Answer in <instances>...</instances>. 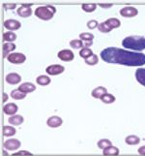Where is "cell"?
Listing matches in <instances>:
<instances>
[{
	"mask_svg": "<svg viewBox=\"0 0 145 156\" xmlns=\"http://www.w3.org/2000/svg\"><path fill=\"white\" fill-rule=\"evenodd\" d=\"M100 55L105 62L109 64H118L130 67L142 66L145 64L144 53L123 50L115 47L106 48L101 51Z\"/></svg>",
	"mask_w": 145,
	"mask_h": 156,
	"instance_id": "6da1fadb",
	"label": "cell"
},
{
	"mask_svg": "<svg viewBox=\"0 0 145 156\" xmlns=\"http://www.w3.org/2000/svg\"><path fill=\"white\" fill-rule=\"evenodd\" d=\"M122 46L129 50H133L135 51H141L145 50V37L133 35L128 36L122 41Z\"/></svg>",
	"mask_w": 145,
	"mask_h": 156,
	"instance_id": "7a4b0ae2",
	"label": "cell"
},
{
	"mask_svg": "<svg viewBox=\"0 0 145 156\" xmlns=\"http://www.w3.org/2000/svg\"><path fill=\"white\" fill-rule=\"evenodd\" d=\"M56 13L55 7L47 5V6H40L35 10V16L43 20H50L53 18Z\"/></svg>",
	"mask_w": 145,
	"mask_h": 156,
	"instance_id": "3957f363",
	"label": "cell"
},
{
	"mask_svg": "<svg viewBox=\"0 0 145 156\" xmlns=\"http://www.w3.org/2000/svg\"><path fill=\"white\" fill-rule=\"evenodd\" d=\"M7 60L13 64H22L26 60V56L20 52H13L7 56Z\"/></svg>",
	"mask_w": 145,
	"mask_h": 156,
	"instance_id": "277c9868",
	"label": "cell"
},
{
	"mask_svg": "<svg viewBox=\"0 0 145 156\" xmlns=\"http://www.w3.org/2000/svg\"><path fill=\"white\" fill-rule=\"evenodd\" d=\"M64 71H65V67L62 65H58V64L50 65L46 69V72L50 76H57V75L62 74Z\"/></svg>",
	"mask_w": 145,
	"mask_h": 156,
	"instance_id": "5b68a950",
	"label": "cell"
},
{
	"mask_svg": "<svg viewBox=\"0 0 145 156\" xmlns=\"http://www.w3.org/2000/svg\"><path fill=\"white\" fill-rule=\"evenodd\" d=\"M119 13L122 17H124V18H133V17H136V16H137L138 11L136 8L133 6H127L121 9Z\"/></svg>",
	"mask_w": 145,
	"mask_h": 156,
	"instance_id": "8992f818",
	"label": "cell"
},
{
	"mask_svg": "<svg viewBox=\"0 0 145 156\" xmlns=\"http://www.w3.org/2000/svg\"><path fill=\"white\" fill-rule=\"evenodd\" d=\"M20 142L17 139H10L7 140L6 142H4L3 147L5 149L11 150V151H14V150H17L20 147Z\"/></svg>",
	"mask_w": 145,
	"mask_h": 156,
	"instance_id": "52a82bcc",
	"label": "cell"
},
{
	"mask_svg": "<svg viewBox=\"0 0 145 156\" xmlns=\"http://www.w3.org/2000/svg\"><path fill=\"white\" fill-rule=\"evenodd\" d=\"M32 4H22L21 6L18 9V15L21 18H28L32 15V9H31Z\"/></svg>",
	"mask_w": 145,
	"mask_h": 156,
	"instance_id": "ba28073f",
	"label": "cell"
},
{
	"mask_svg": "<svg viewBox=\"0 0 145 156\" xmlns=\"http://www.w3.org/2000/svg\"><path fill=\"white\" fill-rule=\"evenodd\" d=\"M57 57L62 61H72L74 58V55L70 50H62L57 53Z\"/></svg>",
	"mask_w": 145,
	"mask_h": 156,
	"instance_id": "9c48e42d",
	"label": "cell"
},
{
	"mask_svg": "<svg viewBox=\"0 0 145 156\" xmlns=\"http://www.w3.org/2000/svg\"><path fill=\"white\" fill-rule=\"evenodd\" d=\"M63 123V120L61 117H59L57 115H53L48 117V119L47 120V124L48 127H51V128H57L59 126H61Z\"/></svg>",
	"mask_w": 145,
	"mask_h": 156,
	"instance_id": "30bf717a",
	"label": "cell"
},
{
	"mask_svg": "<svg viewBox=\"0 0 145 156\" xmlns=\"http://www.w3.org/2000/svg\"><path fill=\"white\" fill-rule=\"evenodd\" d=\"M79 38L83 42L84 48H88L93 44L94 35L92 33H81L79 34Z\"/></svg>",
	"mask_w": 145,
	"mask_h": 156,
	"instance_id": "8fae6325",
	"label": "cell"
},
{
	"mask_svg": "<svg viewBox=\"0 0 145 156\" xmlns=\"http://www.w3.org/2000/svg\"><path fill=\"white\" fill-rule=\"evenodd\" d=\"M4 26L9 30H18L21 27V23L17 20H7L4 23Z\"/></svg>",
	"mask_w": 145,
	"mask_h": 156,
	"instance_id": "7c38bea8",
	"label": "cell"
},
{
	"mask_svg": "<svg viewBox=\"0 0 145 156\" xmlns=\"http://www.w3.org/2000/svg\"><path fill=\"white\" fill-rule=\"evenodd\" d=\"M19 111L18 106L14 103H9L7 105H5L3 107V112L4 114H6L8 115H14L17 114V112Z\"/></svg>",
	"mask_w": 145,
	"mask_h": 156,
	"instance_id": "4fadbf2b",
	"label": "cell"
},
{
	"mask_svg": "<svg viewBox=\"0 0 145 156\" xmlns=\"http://www.w3.org/2000/svg\"><path fill=\"white\" fill-rule=\"evenodd\" d=\"M6 82L10 84H18L21 82V77L17 73H10L6 76Z\"/></svg>",
	"mask_w": 145,
	"mask_h": 156,
	"instance_id": "5bb4252c",
	"label": "cell"
},
{
	"mask_svg": "<svg viewBox=\"0 0 145 156\" xmlns=\"http://www.w3.org/2000/svg\"><path fill=\"white\" fill-rule=\"evenodd\" d=\"M18 89H19L21 92L30 93V92H33V91L36 90V87H35V84L32 83H23L19 85Z\"/></svg>",
	"mask_w": 145,
	"mask_h": 156,
	"instance_id": "9a60e30c",
	"label": "cell"
},
{
	"mask_svg": "<svg viewBox=\"0 0 145 156\" xmlns=\"http://www.w3.org/2000/svg\"><path fill=\"white\" fill-rule=\"evenodd\" d=\"M106 93H107V90H106L105 87H96L95 89L92 90L91 95H92L93 97L96 98V99H101Z\"/></svg>",
	"mask_w": 145,
	"mask_h": 156,
	"instance_id": "2e32d148",
	"label": "cell"
},
{
	"mask_svg": "<svg viewBox=\"0 0 145 156\" xmlns=\"http://www.w3.org/2000/svg\"><path fill=\"white\" fill-rule=\"evenodd\" d=\"M135 75L137 82L143 87H145V68H138Z\"/></svg>",
	"mask_w": 145,
	"mask_h": 156,
	"instance_id": "e0dca14e",
	"label": "cell"
},
{
	"mask_svg": "<svg viewBox=\"0 0 145 156\" xmlns=\"http://www.w3.org/2000/svg\"><path fill=\"white\" fill-rule=\"evenodd\" d=\"M8 121H9L10 124L19 126V125L21 124V123H23L24 117L22 115H12L11 117H9Z\"/></svg>",
	"mask_w": 145,
	"mask_h": 156,
	"instance_id": "ac0fdd59",
	"label": "cell"
},
{
	"mask_svg": "<svg viewBox=\"0 0 145 156\" xmlns=\"http://www.w3.org/2000/svg\"><path fill=\"white\" fill-rule=\"evenodd\" d=\"M16 45L14 43H4L3 44V57H6L9 55V52L16 50Z\"/></svg>",
	"mask_w": 145,
	"mask_h": 156,
	"instance_id": "d6986e66",
	"label": "cell"
},
{
	"mask_svg": "<svg viewBox=\"0 0 145 156\" xmlns=\"http://www.w3.org/2000/svg\"><path fill=\"white\" fill-rule=\"evenodd\" d=\"M36 82L38 84L42 85V87H46V85H48L50 83L51 80L50 79V77L45 76V75H41V76L37 77L36 79Z\"/></svg>",
	"mask_w": 145,
	"mask_h": 156,
	"instance_id": "ffe728a7",
	"label": "cell"
},
{
	"mask_svg": "<svg viewBox=\"0 0 145 156\" xmlns=\"http://www.w3.org/2000/svg\"><path fill=\"white\" fill-rule=\"evenodd\" d=\"M125 142L129 146H136V144L140 143V139L136 135H131V136H128L125 139Z\"/></svg>",
	"mask_w": 145,
	"mask_h": 156,
	"instance_id": "44dd1931",
	"label": "cell"
},
{
	"mask_svg": "<svg viewBox=\"0 0 145 156\" xmlns=\"http://www.w3.org/2000/svg\"><path fill=\"white\" fill-rule=\"evenodd\" d=\"M26 94L27 93L21 92L19 89H16V90H13L12 92H11V97H12L13 99H16V100H22L26 97Z\"/></svg>",
	"mask_w": 145,
	"mask_h": 156,
	"instance_id": "7402d4cb",
	"label": "cell"
},
{
	"mask_svg": "<svg viewBox=\"0 0 145 156\" xmlns=\"http://www.w3.org/2000/svg\"><path fill=\"white\" fill-rule=\"evenodd\" d=\"M17 39V34L14 32H5L3 34V41L5 43H13Z\"/></svg>",
	"mask_w": 145,
	"mask_h": 156,
	"instance_id": "603a6c76",
	"label": "cell"
},
{
	"mask_svg": "<svg viewBox=\"0 0 145 156\" xmlns=\"http://www.w3.org/2000/svg\"><path fill=\"white\" fill-rule=\"evenodd\" d=\"M103 154L104 155H118L119 154V149H118L116 147H113V146H110L109 147H106L104 149L103 151Z\"/></svg>",
	"mask_w": 145,
	"mask_h": 156,
	"instance_id": "cb8c5ba5",
	"label": "cell"
},
{
	"mask_svg": "<svg viewBox=\"0 0 145 156\" xmlns=\"http://www.w3.org/2000/svg\"><path fill=\"white\" fill-rule=\"evenodd\" d=\"M105 23L109 24L110 27L112 29H114V28H118L119 26L121 25V21L116 19V18H111V19H109V20H105Z\"/></svg>",
	"mask_w": 145,
	"mask_h": 156,
	"instance_id": "d4e9b609",
	"label": "cell"
},
{
	"mask_svg": "<svg viewBox=\"0 0 145 156\" xmlns=\"http://www.w3.org/2000/svg\"><path fill=\"white\" fill-rule=\"evenodd\" d=\"M16 133H17V130L12 126H4L3 127V135L4 136L11 137V136H14Z\"/></svg>",
	"mask_w": 145,
	"mask_h": 156,
	"instance_id": "484cf974",
	"label": "cell"
},
{
	"mask_svg": "<svg viewBox=\"0 0 145 156\" xmlns=\"http://www.w3.org/2000/svg\"><path fill=\"white\" fill-rule=\"evenodd\" d=\"M94 55V53H93L92 50L89 49V48H83V49H81V50H80V51H79L80 57H82L84 59L90 57L91 55Z\"/></svg>",
	"mask_w": 145,
	"mask_h": 156,
	"instance_id": "4316f807",
	"label": "cell"
},
{
	"mask_svg": "<svg viewBox=\"0 0 145 156\" xmlns=\"http://www.w3.org/2000/svg\"><path fill=\"white\" fill-rule=\"evenodd\" d=\"M82 10L84 12L86 13H91V12H94V11L97 9V4L95 3H86V4H82L81 6Z\"/></svg>",
	"mask_w": 145,
	"mask_h": 156,
	"instance_id": "83f0119b",
	"label": "cell"
},
{
	"mask_svg": "<svg viewBox=\"0 0 145 156\" xmlns=\"http://www.w3.org/2000/svg\"><path fill=\"white\" fill-rule=\"evenodd\" d=\"M101 100L103 101L105 104H112V103H114V102H115L116 98L112 94L106 93V94H105L103 97L101 98Z\"/></svg>",
	"mask_w": 145,
	"mask_h": 156,
	"instance_id": "f1b7e54d",
	"label": "cell"
},
{
	"mask_svg": "<svg viewBox=\"0 0 145 156\" xmlns=\"http://www.w3.org/2000/svg\"><path fill=\"white\" fill-rule=\"evenodd\" d=\"M110 146H112V143H111V141H109V140H107V139H102V140H100V141L98 142L99 148L103 149V150L105 148H106V147H110Z\"/></svg>",
	"mask_w": 145,
	"mask_h": 156,
	"instance_id": "f546056e",
	"label": "cell"
},
{
	"mask_svg": "<svg viewBox=\"0 0 145 156\" xmlns=\"http://www.w3.org/2000/svg\"><path fill=\"white\" fill-rule=\"evenodd\" d=\"M98 28H99V30L102 32V33H109V32H110V31L112 30V28L105 23V21L99 23Z\"/></svg>",
	"mask_w": 145,
	"mask_h": 156,
	"instance_id": "4dcf8cb0",
	"label": "cell"
},
{
	"mask_svg": "<svg viewBox=\"0 0 145 156\" xmlns=\"http://www.w3.org/2000/svg\"><path fill=\"white\" fill-rule=\"evenodd\" d=\"M70 46H71L73 49H83L84 46H83V42L81 40H77V39H74V40H72L71 42H70Z\"/></svg>",
	"mask_w": 145,
	"mask_h": 156,
	"instance_id": "1f68e13d",
	"label": "cell"
},
{
	"mask_svg": "<svg viewBox=\"0 0 145 156\" xmlns=\"http://www.w3.org/2000/svg\"><path fill=\"white\" fill-rule=\"evenodd\" d=\"M98 60H99L98 55H91L90 57H88V58L85 59V63H86L87 65L93 66V65H96V64L98 63Z\"/></svg>",
	"mask_w": 145,
	"mask_h": 156,
	"instance_id": "d6a6232c",
	"label": "cell"
},
{
	"mask_svg": "<svg viewBox=\"0 0 145 156\" xmlns=\"http://www.w3.org/2000/svg\"><path fill=\"white\" fill-rule=\"evenodd\" d=\"M98 25H99V23L97 20H91L87 23V27L89 29H91V30L97 28V27H98Z\"/></svg>",
	"mask_w": 145,
	"mask_h": 156,
	"instance_id": "836d02e7",
	"label": "cell"
},
{
	"mask_svg": "<svg viewBox=\"0 0 145 156\" xmlns=\"http://www.w3.org/2000/svg\"><path fill=\"white\" fill-rule=\"evenodd\" d=\"M17 7V5L15 3H6L3 4V8H5V10H13Z\"/></svg>",
	"mask_w": 145,
	"mask_h": 156,
	"instance_id": "e575fe53",
	"label": "cell"
},
{
	"mask_svg": "<svg viewBox=\"0 0 145 156\" xmlns=\"http://www.w3.org/2000/svg\"><path fill=\"white\" fill-rule=\"evenodd\" d=\"M99 6L102 7V8H105V9H109V8H111L112 6H113V4H111V3H109V4H103V3H101V4H99Z\"/></svg>",
	"mask_w": 145,
	"mask_h": 156,
	"instance_id": "d590c367",
	"label": "cell"
},
{
	"mask_svg": "<svg viewBox=\"0 0 145 156\" xmlns=\"http://www.w3.org/2000/svg\"><path fill=\"white\" fill-rule=\"evenodd\" d=\"M138 153L140 155L145 156V146H142V147H140L138 148Z\"/></svg>",
	"mask_w": 145,
	"mask_h": 156,
	"instance_id": "8d00e7d4",
	"label": "cell"
},
{
	"mask_svg": "<svg viewBox=\"0 0 145 156\" xmlns=\"http://www.w3.org/2000/svg\"><path fill=\"white\" fill-rule=\"evenodd\" d=\"M15 155H20V154H26V155H32V153H30L29 151H24V150H22V151H19V152H16L14 153Z\"/></svg>",
	"mask_w": 145,
	"mask_h": 156,
	"instance_id": "74e56055",
	"label": "cell"
},
{
	"mask_svg": "<svg viewBox=\"0 0 145 156\" xmlns=\"http://www.w3.org/2000/svg\"><path fill=\"white\" fill-rule=\"evenodd\" d=\"M7 99H8V95L6 94V93H3V102H6L7 101Z\"/></svg>",
	"mask_w": 145,
	"mask_h": 156,
	"instance_id": "f35d334b",
	"label": "cell"
}]
</instances>
